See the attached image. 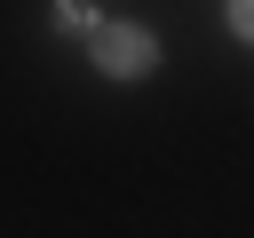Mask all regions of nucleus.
<instances>
[{
    "label": "nucleus",
    "instance_id": "nucleus-1",
    "mask_svg": "<svg viewBox=\"0 0 254 238\" xmlns=\"http://www.w3.org/2000/svg\"><path fill=\"white\" fill-rule=\"evenodd\" d=\"M159 63V40L143 32V24H103L95 32V71H111V79H143Z\"/></svg>",
    "mask_w": 254,
    "mask_h": 238
},
{
    "label": "nucleus",
    "instance_id": "nucleus-2",
    "mask_svg": "<svg viewBox=\"0 0 254 238\" xmlns=\"http://www.w3.org/2000/svg\"><path fill=\"white\" fill-rule=\"evenodd\" d=\"M230 32H238V40H254V0H230Z\"/></svg>",
    "mask_w": 254,
    "mask_h": 238
}]
</instances>
